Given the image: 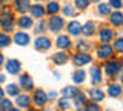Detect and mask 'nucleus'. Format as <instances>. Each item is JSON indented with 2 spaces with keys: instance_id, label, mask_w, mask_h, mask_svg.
<instances>
[{
  "instance_id": "4be33fe9",
  "label": "nucleus",
  "mask_w": 123,
  "mask_h": 111,
  "mask_svg": "<svg viewBox=\"0 0 123 111\" xmlns=\"http://www.w3.org/2000/svg\"><path fill=\"white\" fill-rule=\"evenodd\" d=\"M109 22H111V25H114V26H122L123 25V14L120 11L111 13L109 14Z\"/></svg>"
},
{
  "instance_id": "603ef678",
  "label": "nucleus",
  "mask_w": 123,
  "mask_h": 111,
  "mask_svg": "<svg viewBox=\"0 0 123 111\" xmlns=\"http://www.w3.org/2000/svg\"><path fill=\"white\" fill-rule=\"evenodd\" d=\"M36 2H40V0H36Z\"/></svg>"
},
{
  "instance_id": "423d86ee",
  "label": "nucleus",
  "mask_w": 123,
  "mask_h": 111,
  "mask_svg": "<svg viewBox=\"0 0 123 111\" xmlns=\"http://www.w3.org/2000/svg\"><path fill=\"white\" fill-rule=\"evenodd\" d=\"M18 86L22 90H25V93H29V91L34 90V80L29 74H22L20 79H18Z\"/></svg>"
},
{
  "instance_id": "0eeeda50",
  "label": "nucleus",
  "mask_w": 123,
  "mask_h": 111,
  "mask_svg": "<svg viewBox=\"0 0 123 111\" xmlns=\"http://www.w3.org/2000/svg\"><path fill=\"white\" fill-rule=\"evenodd\" d=\"M5 68H6V72H8V74L17 76L18 72H20V70H22V63L18 62L17 59H9V60H6Z\"/></svg>"
},
{
  "instance_id": "7c9ffc66",
  "label": "nucleus",
  "mask_w": 123,
  "mask_h": 111,
  "mask_svg": "<svg viewBox=\"0 0 123 111\" xmlns=\"http://www.w3.org/2000/svg\"><path fill=\"white\" fill-rule=\"evenodd\" d=\"M83 111H102V108L95 102H86L83 105Z\"/></svg>"
},
{
  "instance_id": "de8ad7c7",
  "label": "nucleus",
  "mask_w": 123,
  "mask_h": 111,
  "mask_svg": "<svg viewBox=\"0 0 123 111\" xmlns=\"http://www.w3.org/2000/svg\"><path fill=\"white\" fill-rule=\"evenodd\" d=\"M45 111H51V110H48V108H46V110H45Z\"/></svg>"
},
{
  "instance_id": "2eb2a0df",
  "label": "nucleus",
  "mask_w": 123,
  "mask_h": 111,
  "mask_svg": "<svg viewBox=\"0 0 123 111\" xmlns=\"http://www.w3.org/2000/svg\"><path fill=\"white\" fill-rule=\"evenodd\" d=\"M112 37H114V31H112V29H109V28L100 29V33H98V40L102 42V43H109V42L112 40Z\"/></svg>"
},
{
  "instance_id": "5701e85b",
  "label": "nucleus",
  "mask_w": 123,
  "mask_h": 111,
  "mask_svg": "<svg viewBox=\"0 0 123 111\" xmlns=\"http://www.w3.org/2000/svg\"><path fill=\"white\" fill-rule=\"evenodd\" d=\"M71 77H72V82H74L75 85H80V83H83L85 80H86V72L83 70H75L72 72Z\"/></svg>"
},
{
  "instance_id": "f704fd0d",
  "label": "nucleus",
  "mask_w": 123,
  "mask_h": 111,
  "mask_svg": "<svg viewBox=\"0 0 123 111\" xmlns=\"http://www.w3.org/2000/svg\"><path fill=\"white\" fill-rule=\"evenodd\" d=\"M57 106L62 110V111H66V110H69L71 108V102H69V99H60L59 102H57Z\"/></svg>"
},
{
  "instance_id": "58836bf2",
  "label": "nucleus",
  "mask_w": 123,
  "mask_h": 111,
  "mask_svg": "<svg viewBox=\"0 0 123 111\" xmlns=\"http://www.w3.org/2000/svg\"><path fill=\"white\" fill-rule=\"evenodd\" d=\"M77 48L80 49V52H86L88 49H89V45H88V43H85V42H82V40H80L79 43H77Z\"/></svg>"
},
{
  "instance_id": "09e8293b",
  "label": "nucleus",
  "mask_w": 123,
  "mask_h": 111,
  "mask_svg": "<svg viewBox=\"0 0 123 111\" xmlns=\"http://www.w3.org/2000/svg\"><path fill=\"white\" fill-rule=\"evenodd\" d=\"M122 85H123V79H122Z\"/></svg>"
},
{
  "instance_id": "a878e982",
  "label": "nucleus",
  "mask_w": 123,
  "mask_h": 111,
  "mask_svg": "<svg viewBox=\"0 0 123 111\" xmlns=\"http://www.w3.org/2000/svg\"><path fill=\"white\" fill-rule=\"evenodd\" d=\"M5 94L11 96V97H17V96L20 94V86L15 85V83H9V85L6 86V90H5Z\"/></svg>"
},
{
  "instance_id": "3c124183",
  "label": "nucleus",
  "mask_w": 123,
  "mask_h": 111,
  "mask_svg": "<svg viewBox=\"0 0 123 111\" xmlns=\"http://www.w3.org/2000/svg\"><path fill=\"white\" fill-rule=\"evenodd\" d=\"M28 111H34V110H28Z\"/></svg>"
},
{
  "instance_id": "ddd939ff",
  "label": "nucleus",
  "mask_w": 123,
  "mask_h": 111,
  "mask_svg": "<svg viewBox=\"0 0 123 111\" xmlns=\"http://www.w3.org/2000/svg\"><path fill=\"white\" fill-rule=\"evenodd\" d=\"M89 74H91V82L94 83V85H98V83H102V82H103L102 70H100L98 66H91Z\"/></svg>"
},
{
  "instance_id": "473e14b6",
  "label": "nucleus",
  "mask_w": 123,
  "mask_h": 111,
  "mask_svg": "<svg viewBox=\"0 0 123 111\" xmlns=\"http://www.w3.org/2000/svg\"><path fill=\"white\" fill-rule=\"evenodd\" d=\"M89 5V0H74V8L79 11H85Z\"/></svg>"
},
{
  "instance_id": "f8f14e48",
  "label": "nucleus",
  "mask_w": 123,
  "mask_h": 111,
  "mask_svg": "<svg viewBox=\"0 0 123 111\" xmlns=\"http://www.w3.org/2000/svg\"><path fill=\"white\" fill-rule=\"evenodd\" d=\"M66 28H68L69 34H71V36H74V37L80 36V34H82V31H83V26L80 25V22H77V20H72V22H69Z\"/></svg>"
},
{
  "instance_id": "4468645a",
  "label": "nucleus",
  "mask_w": 123,
  "mask_h": 111,
  "mask_svg": "<svg viewBox=\"0 0 123 111\" xmlns=\"http://www.w3.org/2000/svg\"><path fill=\"white\" fill-rule=\"evenodd\" d=\"M29 8H31L29 0H15L14 2V9L17 11V13H20L22 16L26 13V11H29Z\"/></svg>"
},
{
  "instance_id": "c756f323",
  "label": "nucleus",
  "mask_w": 123,
  "mask_h": 111,
  "mask_svg": "<svg viewBox=\"0 0 123 111\" xmlns=\"http://www.w3.org/2000/svg\"><path fill=\"white\" fill-rule=\"evenodd\" d=\"M0 110L2 111H11L12 110V102H11V99L3 97L2 100H0Z\"/></svg>"
},
{
  "instance_id": "6e6552de",
  "label": "nucleus",
  "mask_w": 123,
  "mask_h": 111,
  "mask_svg": "<svg viewBox=\"0 0 123 111\" xmlns=\"http://www.w3.org/2000/svg\"><path fill=\"white\" fill-rule=\"evenodd\" d=\"M32 102L36 103L38 108H43L46 105V102H48V94L43 90H36L34 91V96H32Z\"/></svg>"
},
{
  "instance_id": "72a5a7b5",
  "label": "nucleus",
  "mask_w": 123,
  "mask_h": 111,
  "mask_svg": "<svg viewBox=\"0 0 123 111\" xmlns=\"http://www.w3.org/2000/svg\"><path fill=\"white\" fill-rule=\"evenodd\" d=\"M85 103H86V96H85L83 93H79L74 97V105L75 106H83Z\"/></svg>"
},
{
  "instance_id": "a19ab883",
  "label": "nucleus",
  "mask_w": 123,
  "mask_h": 111,
  "mask_svg": "<svg viewBox=\"0 0 123 111\" xmlns=\"http://www.w3.org/2000/svg\"><path fill=\"white\" fill-rule=\"evenodd\" d=\"M3 62H5V56H3L2 52H0V66L3 65Z\"/></svg>"
},
{
  "instance_id": "a211bd4d",
  "label": "nucleus",
  "mask_w": 123,
  "mask_h": 111,
  "mask_svg": "<svg viewBox=\"0 0 123 111\" xmlns=\"http://www.w3.org/2000/svg\"><path fill=\"white\" fill-rule=\"evenodd\" d=\"M29 11H31V16H32L34 19H43L45 14H46V9L40 5V3H37V5H32V6L29 8Z\"/></svg>"
},
{
  "instance_id": "412c9836",
  "label": "nucleus",
  "mask_w": 123,
  "mask_h": 111,
  "mask_svg": "<svg viewBox=\"0 0 123 111\" xmlns=\"http://www.w3.org/2000/svg\"><path fill=\"white\" fill-rule=\"evenodd\" d=\"M95 31H97V25H95V22H86V23L83 25V34L86 37H91V36H94L95 34Z\"/></svg>"
},
{
  "instance_id": "c9c22d12",
  "label": "nucleus",
  "mask_w": 123,
  "mask_h": 111,
  "mask_svg": "<svg viewBox=\"0 0 123 111\" xmlns=\"http://www.w3.org/2000/svg\"><path fill=\"white\" fill-rule=\"evenodd\" d=\"M46 28H48V23L46 22H43V20H40L38 23L34 26V29H36V33H38V34H42V33H45L46 31Z\"/></svg>"
},
{
  "instance_id": "20e7f679",
  "label": "nucleus",
  "mask_w": 123,
  "mask_h": 111,
  "mask_svg": "<svg viewBox=\"0 0 123 111\" xmlns=\"http://www.w3.org/2000/svg\"><path fill=\"white\" fill-rule=\"evenodd\" d=\"M91 62H92V57L88 54V52H77V54L72 56V63H74L77 68L85 66V65H88Z\"/></svg>"
},
{
  "instance_id": "9d476101",
  "label": "nucleus",
  "mask_w": 123,
  "mask_h": 111,
  "mask_svg": "<svg viewBox=\"0 0 123 111\" xmlns=\"http://www.w3.org/2000/svg\"><path fill=\"white\" fill-rule=\"evenodd\" d=\"M31 103H32V97L26 93L18 94L17 97H15V105H18V108H29Z\"/></svg>"
},
{
  "instance_id": "b1692460",
  "label": "nucleus",
  "mask_w": 123,
  "mask_h": 111,
  "mask_svg": "<svg viewBox=\"0 0 123 111\" xmlns=\"http://www.w3.org/2000/svg\"><path fill=\"white\" fill-rule=\"evenodd\" d=\"M17 25H18V28H22V29H29L31 26H32V19L23 14V16H20V17H18V20H17Z\"/></svg>"
},
{
  "instance_id": "6ab92c4d",
  "label": "nucleus",
  "mask_w": 123,
  "mask_h": 111,
  "mask_svg": "<svg viewBox=\"0 0 123 111\" xmlns=\"http://www.w3.org/2000/svg\"><path fill=\"white\" fill-rule=\"evenodd\" d=\"M55 45H57V48H60V49H68V48L72 46V42L68 36H63V34H62V36L57 37Z\"/></svg>"
},
{
  "instance_id": "ea45409f",
  "label": "nucleus",
  "mask_w": 123,
  "mask_h": 111,
  "mask_svg": "<svg viewBox=\"0 0 123 111\" xmlns=\"http://www.w3.org/2000/svg\"><path fill=\"white\" fill-rule=\"evenodd\" d=\"M55 97H57V93H55V91H51V93L48 94V99H55Z\"/></svg>"
},
{
  "instance_id": "864d4df0",
  "label": "nucleus",
  "mask_w": 123,
  "mask_h": 111,
  "mask_svg": "<svg viewBox=\"0 0 123 111\" xmlns=\"http://www.w3.org/2000/svg\"><path fill=\"white\" fill-rule=\"evenodd\" d=\"M0 111H2V110H0Z\"/></svg>"
},
{
  "instance_id": "4c0bfd02",
  "label": "nucleus",
  "mask_w": 123,
  "mask_h": 111,
  "mask_svg": "<svg viewBox=\"0 0 123 111\" xmlns=\"http://www.w3.org/2000/svg\"><path fill=\"white\" fill-rule=\"evenodd\" d=\"M109 6L115 9H120L123 6V3H122V0H109Z\"/></svg>"
},
{
  "instance_id": "aec40b11",
  "label": "nucleus",
  "mask_w": 123,
  "mask_h": 111,
  "mask_svg": "<svg viewBox=\"0 0 123 111\" xmlns=\"http://www.w3.org/2000/svg\"><path fill=\"white\" fill-rule=\"evenodd\" d=\"M89 99L92 102H102L103 99H105V93H103L100 88H91L89 90Z\"/></svg>"
},
{
  "instance_id": "2f4dec72",
  "label": "nucleus",
  "mask_w": 123,
  "mask_h": 111,
  "mask_svg": "<svg viewBox=\"0 0 123 111\" xmlns=\"http://www.w3.org/2000/svg\"><path fill=\"white\" fill-rule=\"evenodd\" d=\"M11 43V37L6 33H0V48H6Z\"/></svg>"
},
{
  "instance_id": "c85d7f7f",
  "label": "nucleus",
  "mask_w": 123,
  "mask_h": 111,
  "mask_svg": "<svg viewBox=\"0 0 123 111\" xmlns=\"http://www.w3.org/2000/svg\"><path fill=\"white\" fill-rule=\"evenodd\" d=\"M62 11H63V14L66 17H74L75 16V8H74V5H65V6H62Z\"/></svg>"
},
{
  "instance_id": "49530a36",
  "label": "nucleus",
  "mask_w": 123,
  "mask_h": 111,
  "mask_svg": "<svg viewBox=\"0 0 123 111\" xmlns=\"http://www.w3.org/2000/svg\"><path fill=\"white\" fill-rule=\"evenodd\" d=\"M0 2H8V0H0Z\"/></svg>"
},
{
  "instance_id": "f257e3e1",
  "label": "nucleus",
  "mask_w": 123,
  "mask_h": 111,
  "mask_svg": "<svg viewBox=\"0 0 123 111\" xmlns=\"http://www.w3.org/2000/svg\"><path fill=\"white\" fill-rule=\"evenodd\" d=\"M120 68H122L120 62H117V60H114V59L106 60L105 65H103V70H105L106 76H109V77H114V76H117L118 71H120Z\"/></svg>"
},
{
  "instance_id": "39448f33",
  "label": "nucleus",
  "mask_w": 123,
  "mask_h": 111,
  "mask_svg": "<svg viewBox=\"0 0 123 111\" xmlns=\"http://www.w3.org/2000/svg\"><path fill=\"white\" fill-rule=\"evenodd\" d=\"M65 26V20L62 17L59 16H52L51 19H49V22H48V28H49V31L54 33V34H57L59 31H62V28Z\"/></svg>"
},
{
  "instance_id": "c03bdc74",
  "label": "nucleus",
  "mask_w": 123,
  "mask_h": 111,
  "mask_svg": "<svg viewBox=\"0 0 123 111\" xmlns=\"http://www.w3.org/2000/svg\"><path fill=\"white\" fill-rule=\"evenodd\" d=\"M89 2H94V3H98L100 0H89Z\"/></svg>"
},
{
  "instance_id": "79ce46f5",
  "label": "nucleus",
  "mask_w": 123,
  "mask_h": 111,
  "mask_svg": "<svg viewBox=\"0 0 123 111\" xmlns=\"http://www.w3.org/2000/svg\"><path fill=\"white\" fill-rule=\"evenodd\" d=\"M3 97H5V90H2V88H0V100H2Z\"/></svg>"
},
{
  "instance_id": "1a4fd4ad",
  "label": "nucleus",
  "mask_w": 123,
  "mask_h": 111,
  "mask_svg": "<svg viewBox=\"0 0 123 111\" xmlns=\"http://www.w3.org/2000/svg\"><path fill=\"white\" fill-rule=\"evenodd\" d=\"M34 46H36V49H38V51H48V49L51 48V40L46 36H38L36 39V42H34Z\"/></svg>"
},
{
  "instance_id": "f03ea898",
  "label": "nucleus",
  "mask_w": 123,
  "mask_h": 111,
  "mask_svg": "<svg viewBox=\"0 0 123 111\" xmlns=\"http://www.w3.org/2000/svg\"><path fill=\"white\" fill-rule=\"evenodd\" d=\"M112 56H114V48L111 45H108V43L98 45V48H97V57L98 59L109 60V59H112Z\"/></svg>"
},
{
  "instance_id": "9b49d317",
  "label": "nucleus",
  "mask_w": 123,
  "mask_h": 111,
  "mask_svg": "<svg viewBox=\"0 0 123 111\" xmlns=\"http://www.w3.org/2000/svg\"><path fill=\"white\" fill-rule=\"evenodd\" d=\"M29 36L25 31H17L14 34V43H17L18 46H26L29 43Z\"/></svg>"
},
{
  "instance_id": "37998d69",
  "label": "nucleus",
  "mask_w": 123,
  "mask_h": 111,
  "mask_svg": "<svg viewBox=\"0 0 123 111\" xmlns=\"http://www.w3.org/2000/svg\"><path fill=\"white\" fill-rule=\"evenodd\" d=\"M6 80V77H5V74H0V83H3Z\"/></svg>"
},
{
  "instance_id": "dca6fc26",
  "label": "nucleus",
  "mask_w": 123,
  "mask_h": 111,
  "mask_svg": "<svg viewBox=\"0 0 123 111\" xmlns=\"http://www.w3.org/2000/svg\"><path fill=\"white\" fill-rule=\"evenodd\" d=\"M106 91H108V96H109V97L117 99V97L122 96V85H118V83H109L108 88H106Z\"/></svg>"
},
{
  "instance_id": "393cba45",
  "label": "nucleus",
  "mask_w": 123,
  "mask_h": 111,
  "mask_svg": "<svg viewBox=\"0 0 123 111\" xmlns=\"http://www.w3.org/2000/svg\"><path fill=\"white\" fill-rule=\"evenodd\" d=\"M68 54L65 51H62V52H55V54L52 56V62L55 63V65H65L68 62Z\"/></svg>"
},
{
  "instance_id": "cd10ccee",
  "label": "nucleus",
  "mask_w": 123,
  "mask_h": 111,
  "mask_svg": "<svg viewBox=\"0 0 123 111\" xmlns=\"http://www.w3.org/2000/svg\"><path fill=\"white\" fill-rule=\"evenodd\" d=\"M97 13L100 14V16H109V14H111L109 3H100V5L97 6Z\"/></svg>"
},
{
  "instance_id": "f3484780",
  "label": "nucleus",
  "mask_w": 123,
  "mask_h": 111,
  "mask_svg": "<svg viewBox=\"0 0 123 111\" xmlns=\"http://www.w3.org/2000/svg\"><path fill=\"white\" fill-rule=\"evenodd\" d=\"M79 93H80V91H79V88H77V86L68 85V86H65L63 90H62V97H65V99H74Z\"/></svg>"
},
{
  "instance_id": "8fccbe9b",
  "label": "nucleus",
  "mask_w": 123,
  "mask_h": 111,
  "mask_svg": "<svg viewBox=\"0 0 123 111\" xmlns=\"http://www.w3.org/2000/svg\"><path fill=\"white\" fill-rule=\"evenodd\" d=\"M75 111H82V110H75Z\"/></svg>"
},
{
  "instance_id": "7ed1b4c3",
  "label": "nucleus",
  "mask_w": 123,
  "mask_h": 111,
  "mask_svg": "<svg viewBox=\"0 0 123 111\" xmlns=\"http://www.w3.org/2000/svg\"><path fill=\"white\" fill-rule=\"evenodd\" d=\"M0 28L6 33L14 31V17H12V14H0Z\"/></svg>"
},
{
  "instance_id": "bb28decb",
  "label": "nucleus",
  "mask_w": 123,
  "mask_h": 111,
  "mask_svg": "<svg viewBox=\"0 0 123 111\" xmlns=\"http://www.w3.org/2000/svg\"><path fill=\"white\" fill-rule=\"evenodd\" d=\"M59 11H60V5L57 2H49L48 5H46V13L51 14V16H55Z\"/></svg>"
},
{
  "instance_id": "e433bc0d",
  "label": "nucleus",
  "mask_w": 123,
  "mask_h": 111,
  "mask_svg": "<svg viewBox=\"0 0 123 111\" xmlns=\"http://www.w3.org/2000/svg\"><path fill=\"white\" fill-rule=\"evenodd\" d=\"M114 49L117 52H123V37H118L114 42Z\"/></svg>"
},
{
  "instance_id": "a18cd8bd",
  "label": "nucleus",
  "mask_w": 123,
  "mask_h": 111,
  "mask_svg": "<svg viewBox=\"0 0 123 111\" xmlns=\"http://www.w3.org/2000/svg\"><path fill=\"white\" fill-rule=\"evenodd\" d=\"M11 111H20V110H18V108H12V110H11Z\"/></svg>"
}]
</instances>
